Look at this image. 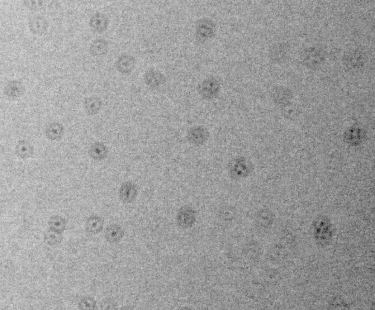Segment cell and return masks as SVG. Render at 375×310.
<instances>
[{
  "mask_svg": "<svg viewBox=\"0 0 375 310\" xmlns=\"http://www.w3.org/2000/svg\"><path fill=\"white\" fill-rule=\"evenodd\" d=\"M104 221L101 217L92 216L87 220L86 223V230L88 233L98 234L103 230Z\"/></svg>",
  "mask_w": 375,
  "mask_h": 310,
  "instance_id": "7c38bea8",
  "label": "cell"
},
{
  "mask_svg": "<svg viewBox=\"0 0 375 310\" xmlns=\"http://www.w3.org/2000/svg\"><path fill=\"white\" fill-rule=\"evenodd\" d=\"M135 64L134 58L130 55H122L116 62V67L122 74H127L133 70Z\"/></svg>",
  "mask_w": 375,
  "mask_h": 310,
  "instance_id": "8992f818",
  "label": "cell"
},
{
  "mask_svg": "<svg viewBox=\"0 0 375 310\" xmlns=\"http://www.w3.org/2000/svg\"><path fill=\"white\" fill-rule=\"evenodd\" d=\"M328 310H351V308L346 301L338 295L330 300Z\"/></svg>",
  "mask_w": 375,
  "mask_h": 310,
  "instance_id": "9a60e30c",
  "label": "cell"
},
{
  "mask_svg": "<svg viewBox=\"0 0 375 310\" xmlns=\"http://www.w3.org/2000/svg\"><path fill=\"white\" fill-rule=\"evenodd\" d=\"M48 225L51 231L62 234L66 230V221L62 216H54L49 220Z\"/></svg>",
  "mask_w": 375,
  "mask_h": 310,
  "instance_id": "5bb4252c",
  "label": "cell"
},
{
  "mask_svg": "<svg viewBox=\"0 0 375 310\" xmlns=\"http://www.w3.org/2000/svg\"><path fill=\"white\" fill-rule=\"evenodd\" d=\"M124 231L118 225H110L106 231V238L110 243L120 241L124 236Z\"/></svg>",
  "mask_w": 375,
  "mask_h": 310,
  "instance_id": "8fae6325",
  "label": "cell"
},
{
  "mask_svg": "<svg viewBox=\"0 0 375 310\" xmlns=\"http://www.w3.org/2000/svg\"><path fill=\"white\" fill-rule=\"evenodd\" d=\"M62 237L61 234L54 232L50 230L46 234L45 240L48 244L50 245L57 244L62 240Z\"/></svg>",
  "mask_w": 375,
  "mask_h": 310,
  "instance_id": "2e32d148",
  "label": "cell"
},
{
  "mask_svg": "<svg viewBox=\"0 0 375 310\" xmlns=\"http://www.w3.org/2000/svg\"><path fill=\"white\" fill-rule=\"evenodd\" d=\"M29 28L34 35L42 36L44 34L48 29V22L44 17L36 16L32 18L29 22Z\"/></svg>",
  "mask_w": 375,
  "mask_h": 310,
  "instance_id": "277c9868",
  "label": "cell"
},
{
  "mask_svg": "<svg viewBox=\"0 0 375 310\" xmlns=\"http://www.w3.org/2000/svg\"><path fill=\"white\" fill-rule=\"evenodd\" d=\"M108 50L109 43L104 39H96L90 46V52L95 57H102L108 53Z\"/></svg>",
  "mask_w": 375,
  "mask_h": 310,
  "instance_id": "ba28073f",
  "label": "cell"
},
{
  "mask_svg": "<svg viewBox=\"0 0 375 310\" xmlns=\"http://www.w3.org/2000/svg\"><path fill=\"white\" fill-rule=\"evenodd\" d=\"M179 310H193L188 307H183V308H180Z\"/></svg>",
  "mask_w": 375,
  "mask_h": 310,
  "instance_id": "ac0fdd59",
  "label": "cell"
},
{
  "mask_svg": "<svg viewBox=\"0 0 375 310\" xmlns=\"http://www.w3.org/2000/svg\"><path fill=\"white\" fill-rule=\"evenodd\" d=\"M110 20L106 14L97 13L94 14L90 20L89 24L93 30L102 33L108 27Z\"/></svg>",
  "mask_w": 375,
  "mask_h": 310,
  "instance_id": "5b68a950",
  "label": "cell"
},
{
  "mask_svg": "<svg viewBox=\"0 0 375 310\" xmlns=\"http://www.w3.org/2000/svg\"><path fill=\"white\" fill-rule=\"evenodd\" d=\"M65 129L63 124L54 122L48 124L46 127V137L52 141H60L64 135Z\"/></svg>",
  "mask_w": 375,
  "mask_h": 310,
  "instance_id": "52a82bcc",
  "label": "cell"
},
{
  "mask_svg": "<svg viewBox=\"0 0 375 310\" xmlns=\"http://www.w3.org/2000/svg\"><path fill=\"white\" fill-rule=\"evenodd\" d=\"M16 152L18 157L26 159L34 155V149L29 142L21 140L16 145Z\"/></svg>",
  "mask_w": 375,
  "mask_h": 310,
  "instance_id": "4fadbf2b",
  "label": "cell"
},
{
  "mask_svg": "<svg viewBox=\"0 0 375 310\" xmlns=\"http://www.w3.org/2000/svg\"><path fill=\"white\" fill-rule=\"evenodd\" d=\"M4 91L8 97L11 99H16L24 94L26 86L21 81L12 80L7 84Z\"/></svg>",
  "mask_w": 375,
  "mask_h": 310,
  "instance_id": "3957f363",
  "label": "cell"
},
{
  "mask_svg": "<svg viewBox=\"0 0 375 310\" xmlns=\"http://www.w3.org/2000/svg\"><path fill=\"white\" fill-rule=\"evenodd\" d=\"M121 310H134V309L132 308V307L126 306V307H124V308L121 309Z\"/></svg>",
  "mask_w": 375,
  "mask_h": 310,
  "instance_id": "e0dca14e",
  "label": "cell"
},
{
  "mask_svg": "<svg viewBox=\"0 0 375 310\" xmlns=\"http://www.w3.org/2000/svg\"><path fill=\"white\" fill-rule=\"evenodd\" d=\"M90 155L95 160L100 161L107 157L108 149L102 143H95L92 145L89 150Z\"/></svg>",
  "mask_w": 375,
  "mask_h": 310,
  "instance_id": "30bf717a",
  "label": "cell"
},
{
  "mask_svg": "<svg viewBox=\"0 0 375 310\" xmlns=\"http://www.w3.org/2000/svg\"><path fill=\"white\" fill-rule=\"evenodd\" d=\"M196 220V211L192 208L184 207L180 210L177 215V221L182 228H188L194 224Z\"/></svg>",
  "mask_w": 375,
  "mask_h": 310,
  "instance_id": "6da1fadb",
  "label": "cell"
},
{
  "mask_svg": "<svg viewBox=\"0 0 375 310\" xmlns=\"http://www.w3.org/2000/svg\"><path fill=\"white\" fill-rule=\"evenodd\" d=\"M84 106L87 114L94 115L100 112L102 106V101L98 97H90L86 98Z\"/></svg>",
  "mask_w": 375,
  "mask_h": 310,
  "instance_id": "9c48e42d",
  "label": "cell"
},
{
  "mask_svg": "<svg viewBox=\"0 0 375 310\" xmlns=\"http://www.w3.org/2000/svg\"><path fill=\"white\" fill-rule=\"evenodd\" d=\"M138 194V187L132 182H125L122 185L119 191L120 198L124 203H130L134 201Z\"/></svg>",
  "mask_w": 375,
  "mask_h": 310,
  "instance_id": "7a4b0ae2",
  "label": "cell"
}]
</instances>
